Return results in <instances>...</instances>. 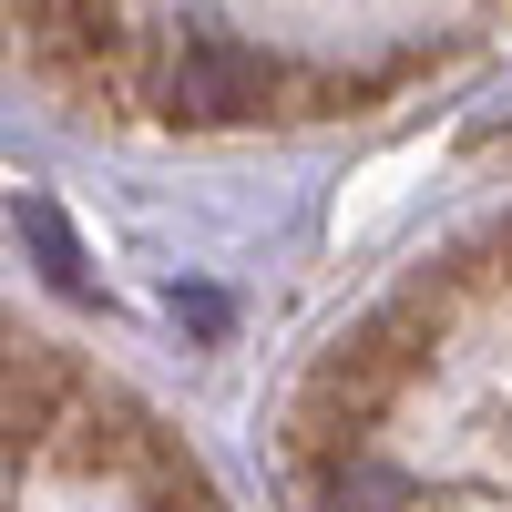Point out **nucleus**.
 <instances>
[{
    "instance_id": "f03ea898",
    "label": "nucleus",
    "mask_w": 512,
    "mask_h": 512,
    "mask_svg": "<svg viewBox=\"0 0 512 512\" xmlns=\"http://www.w3.org/2000/svg\"><path fill=\"white\" fill-rule=\"evenodd\" d=\"M21 236H31L41 277H52L62 297H93V267H82V236L62 226V205H52V195H21Z\"/></svg>"
},
{
    "instance_id": "7ed1b4c3",
    "label": "nucleus",
    "mask_w": 512,
    "mask_h": 512,
    "mask_svg": "<svg viewBox=\"0 0 512 512\" xmlns=\"http://www.w3.org/2000/svg\"><path fill=\"white\" fill-rule=\"evenodd\" d=\"M328 502H338V512H379V502H400V482H390V472H369V461H359V472L338 482Z\"/></svg>"
},
{
    "instance_id": "f257e3e1",
    "label": "nucleus",
    "mask_w": 512,
    "mask_h": 512,
    "mask_svg": "<svg viewBox=\"0 0 512 512\" xmlns=\"http://www.w3.org/2000/svg\"><path fill=\"white\" fill-rule=\"evenodd\" d=\"M164 93H175L185 123H246V113H267L277 62H267V52H246V41H226V31H195Z\"/></svg>"
}]
</instances>
